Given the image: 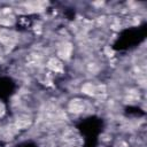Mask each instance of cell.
<instances>
[{"label":"cell","instance_id":"3957f363","mask_svg":"<svg viewBox=\"0 0 147 147\" xmlns=\"http://www.w3.org/2000/svg\"><path fill=\"white\" fill-rule=\"evenodd\" d=\"M47 68L53 72H62L63 71V64L57 57H51L47 61Z\"/></svg>","mask_w":147,"mask_h":147},{"label":"cell","instance_id":"6da1fadb","mask_svg":"<svg viewBox=\"0 0 147 147\" xmlns=\"http://www.w3.org/2000/svg\"><path fill=\"white\" fill-rule=\"evenodd\" d=\"M68 110L72 114H80L85 110V102L84 100L79 99V98H75L72 100L69 101L68 105Z\"/></svg>","mask_w":147,"mask_h":147},{"label":"cell","instance_id":"8992f818","mask_svg":"<svg viewBox=\"0 0 147 147\" xmlns=\"http://www.w3.org/2000/svg\"><path fill=\"white\" fill-rule=\"evenodd\" d=\"M5 113H6V107L2 102H0V117H2L5 115Z\"/></svg>","mask_w":147,"mask_h":147},{"label":"cell","instance_id":"52a82bcc","mask_svg":"<svg viewBox=\"0 0 147 147\" xmlns=\"http://www.w3.org/2000/svg\"><path fill=\"white\" fill-rule=\"evenodd\" d=\"M105 52L107 53V55H108V56H113V55H114V51H113V49H110L109 47H106V48H105Z\"/></svg>","mask_w":147,"mask_h":147},{"label":"cell","instance_id":"7a4b0ae2","mask_svg":"<svg viewBox=\"0 0 147 147\" xmlns=\"http://www.w3.org/2000/svg\"><path fill=\"white\" fill-rule=\"evenodd\" d=\"M72 53V45L70 42H64L60 46L59 51H57V55L60 59L63 60H69Z\"/></svg>","mask_w":147,"mask_h":147},{"label":"cell","instance_id":"277c9868","mask_svg":"<svg viewBox=\"0 0 147 147\" xmlns=\"http://www.w3.org/2000/svg\"><path fill=\"white\" fill-rule=\"evenodd\" d=\"M31 118L30 117H28V116H21V117H18L16 121H15V124H14V126H15V129H17V130H24V129H28L30 125H31Z\"/></svg>","mask_w":147,"mask_h":147},{"label":"cell","instance_id":"5b68a950","mask_svg":"<svg viewBox=\"0 0 147 147\" xmlns=\"http://www.w3.org/2000/svg\"><path fill=\"white\" fill-rule=\"evenodd\" d=\"M82 92L86 95H95L96 92V86L93 85L92 83H85L82 86Z\"/></svg>","mask_w":147,"mask_h":147}]
</instances>
